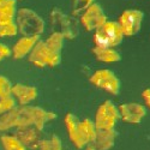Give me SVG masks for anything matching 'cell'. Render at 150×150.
<instances>
[{
	"instance_id": "1",
	"label": "cell",
	"mask_w": 150,
	"mask_h": 150,
	"mask_svg": "<svg viewBox=\"0 0 150 150\" xmlns=\"http://www.w3.org/2000/svg\"><path fill=\"white\" fill-rule=\"evenodd\" d=\"M64 36L60 33H53L46 41H39L31 49L29 61L37 67H53L61 60V48Z\"/></svg>"
},
{
	"instance_id": "2",
	"label": "cell",
	"mask_w": 150,
	"mask_h": 150,
	"mask_svg": "<svg viewBox=\"0 0 150 150\" xmlns=\"http://www.w3.org/2000/svg\"><path fill=\"white\" fill-rule=\"evenodd\" d=\"M65 125L70 139L78 149L85 148L95 136V124L89 119L79 120L76 115L69 113L65 117Z\"/></svg>"
},
{
	"instance_id": "3",
	"label": "cell",
	"mask_w": 150,
	"mask_h": 150,
	"mask_svg": "<svg viewBox=\"0 0 150 150\" xmlns=\"http://www.w3.org/2000/svg\"><path fill=\"white\" fill-rule=\"evenodd\" d=\"M55 118L57 115L53 112H47L39 107L22 106L17 108V127L34 125L40 130H43L45 124Z\"/></svg>"
},
{
	"instance_id": "4",
	"label": "cell",
	"mask_w": 150,
	"mask_h": 150,
	"mask_svg": "<svg viewBox=\"0 0 150 150\" xmlns=\"http://www.w3.org/2000/svg\"><path fill=\"white\" fill-rule=\"evenodd\" d=\"M16 24L18 31L25 37L40 36L45 30L43 19L30 8H19L17 12Z\"/></svg>"
},
{
	"instance_id": "5",
	"label": "cell",
	"mask_w": 150,
	"mask_h": 150,
	"mask_svg": "<svg viewBox=\"0 0 150 150\" xmlns=\"http://www.w3.org/2000/svg\"><path fill=\"white\" fill-rule=\"evenodd\" d=\"M119 110L115 105L107 100L96 110L95 114V127L101 130H112L115 127V122L119 118Z\"/></svg>"
},
{
	"instance_id": "6",
	"label": "cell",
	"mask_w": 150,
	"mask_h": 150,
	"mask_svg": "<svg viewBox=\"0 0 150 150\" xmlns=\"http://www.w3.org/2000/svg\"><path fill=\"white\" fill-rule=\"evenodd\" d=\"M51 22L52 27L55 29L54 33H60L64 39L72 40L78 35V28L74 21L57 7L51 12Z\"/></svg>"
},
{
	"instance_id": "7",
	"label": "cell",
	"mask_w": 150,
	"mask_h": 150,
	"mask_svg": "<svg viewBox=\"0 0 150 150\" xmlns=\"http://www.w3.org/2000/svg\"><path fill=\"white\" fill-rule=\"evenodd\" d=\"M90 82L100 89H103L112 95H117L120 90V81L110 70H98L90 77Z\"/></svg>"
},
{
	"instance_id": "8",
	"label": "cell",
	"mask_w": 150,
	"mask_h": 150,
	"mask_svg": "<svg viewBox=\"0 0 150 150\" xmlns=\"http://www.w3.org/2000/svg\"><path fill=\"white\" fill-rule=\"evenodd\" d=\"M144 13L139 10H126L119 18V25L122 30L124 36H133L139 31Z\"/></svg>"
},
{
	"instance_id": "9",
	"label": "cell",
	"mask_w": 150,
	"mask_h": 150,
	"mask_svg": "<svg viewBox=\"0 0 150 150\" xmlns=\"http://www.w3.org/2000/svg\"><path fill=\"white\" fill-rule=\"evenodd\" d=\"M82 24L88 31H95L101 28L107 22V17L105 15L101 6L97 4H91L82 15Z\"/></svg>"
},
{
	"instance_id": "10",
	"label": "cell",
	"mask_w": 150,
	"mask_h": 150,
	"mask_svg": "<svg viewBox=\"0 0 150 150\" xmlns=\"http://www.w3.org/2000/svg\"><path fill=\"white\" fill-rule=\"evenodd\" d=\"M15 136L27 149H39L42 142V130L34 126V125H27V126L18 127Z\"/></svg>"
},
{
	"instance_id": "11",
	"label": "cell",
	"mask_w": 150,
	"mask_h": 150,
	"mask_svg": "<svg viewBox=\"0 0 150 150\" xmlns=\"http://www.w3.org/2000/svg\"><path fill=\"white\" fill-rule=\"evenodd\" d=\"M115 130H101L96 129L95 136L91 142L85 146L86 150H109L115 143Z\"/></svg>"
},
{
	"instance_id": "12",
	"label": "cell",
	"mask_w": 150,
	"mask_h": 150,
	"mask_svg": "<svg viewBox=\"0 0 150 150\" xmlns=\"http://www.w3.org/2000/svg\"><path fill=\"white\" fill-rule=\"evenodd\" d=\"M119 115L127 124H139L146 114V109L139 103H122L118 108Z\"/></svg>"
},
{
	"instance_id": "13",
	"label": "cell",
	"mask_w": 150,
	"mask_h": 150,
	"mask_svg": "<svg viewBox=\"0 0 150 150\" xmlns=\"http://www.w3.org/2000/svg\"><path fill=\"white\" fill-rule=\"evenodd\" d=\"M97 30L108 40V42L110 43L112 47H115V46L120 45L122 39L125 37L118 22H109V21H107L103 25L101 28H98Z\"/></svg>"
},
{
	"instance_id": "14",
	"label": "cell",
	"mask_w": 150,
	"mask_h": 150,
	"mask_svg": "<svg viewBox=\"0 0 150 150\" xmlns=\"http://www.w3.org/2000/svg\"><path fill=\"white\" fill-rule=\"evenodd\" d=\"M11 94L18 100L19 105H22V106H27L29 102L34 101V100L37 97L36 88L29 86V85H24V84L13 85L11 89Z\"/></svg>"
},
{
	"instance_id": "15",
	"label": "cell",
	"mask_w": 150,
	"mask_h": 150,
	"mask_svg": "<svg viewBox=\"0 0 150 150\" xmlns=\"http://www.w3.org/2000/svg\"><path fill=\"white\" fill-rule=\"evenodd\" d=\"M39 37L40 36H33V37L23 36L22 39H19L13 47V51H12L13 58L15 59H22L25 55H28L31 52V49L35 47V45L39 42Z\"/></svg>"
},
{
	"instance_id": "16",
	"label": "cell",
	"mask_w": 150,
	"mask_h": 150,
	"mask_svg": "<svg viewBox=\"0 0 150 150\" xmlns=\"http://www.w3.org/2000/svg\"><path fill=\"white\" fill-rule=\"evenodd\" d=\"M93 54L95 55V58L102 62H117L121 59L120 54L113 48H97L94 47L93 48Z\"/></svg>"
},
{
	"instance_id": "17",
	"label": "cell",
	"mask_w": 150,
	"mask_h": 150,
	"mask_svg": "<svg viewBox=\"0 0 150 150\" xmlns=\"http://www.w3.org/2000/svg\"><path fill=\"white\" fill-rule=\"evenodd\" d=\"M18 33L17 24L13 21V17L0 15V37L15 36Z\"/></svg>"
},
{
	"instance_id": "18",
	"label": "cell",
	"mask_w": 150,
	"mask_h": 150,
	"mask_svg": "<svg viewBox=\"0 0 150 150\" xmlns=\"http://www.w3.org/2000/svg\"><path fill=\"white\" fill-rule=\"evenodd\" d=\"M12 127H17V108L13 107L12 109L5 112L0 115V131H6Z\"/></svg>"
},
{
	"instance_id": "19",
	"label": "cell",
	"mask_w": 150,
	"mask_h": 150,
	"mask_svg": "<svg viewBox=\"0 0 150 150\" xmlns=\"http://www.w3.org/2000/svg\"><path fill=\"white\" fill-rule=\"evenodd\" d=\"M1 143L5 150H27L16 136H1Z\"/></svg>"
},
{
	"instance_id": "20",
	"label": "cell",
	"mask_w": 150,
	"mask_h": 150,
	"mask_svg": "<svg viewBox=\"0 0 150 150\" xmlns=\"http://www.w3.org/2000/svg\"><path fill=\"white\" fill-rule=\"evenodd\" d=\"M61 141L58 136L53 134L49 139H42L39 150H61Z\"/></svg>"
},
{
	"instance_id": "21",
	"label": "cell",
	"mask_w": 150,
	"mask_h": 150,
	"mask_svg": "<svg viewBox=\"0 0 150 150\" xmlns=\"http://www.w3.org/2000/svg\"><path fill=\"white\" fill-rule=\"evenodd\" d=\"M16 13V0H0V15L13 17Z\"/></svg>"
},
{
	"instance_id": "22",
	"label": "cell",
	"mask_w": 150,
	"mask_h": 150,
	"mask_svg": "<svg viewBox=\"0 0 150 150\" xmlns=\"http://www.w3.org/2000/svg\"><path fill=\"white\" fill-rule=\"evenodd\" d=\"M15 98L12 97V95L6 96V97H1L0 98V115L4 114L5 112L10 110L15 107Z\"/></svg>"
},
{
	"instance_id": "23",
	"label": "cell",
	"mask_w": 150,
	"mask_h": 150,
	"mask_svg": "<svg viewBox=\"0 0 150 150\" xmlns=\"http://www.w3.org/2000/svg\"><path fill=\"white\" fill-rule=\"evenodd\" d=\"M91 4H94V0H73V15L85 11Z\"/></svg>"
},
{
	"instance_id": "24",
	"label": "cell",
	"mask_w": 150,
	"mask_h": 150,
	"mask_svg": "<svg viewBox=\"0 0 150 150\" xmlns=\"http://www.w3.org/2000/svg\"><path fill=\"white\" fill-rule=\"evenodd\" d=\"M11 89H12V86H11V83L8 82V79L0 76V98L12 95Z\"/></svg>"
},
{
	"instance_id": "25",
	"label": "cell",
	"mask_w": 150,
	"mask_h": 150,
	"mask_svg": "<svg viewBox=\"0 0 150 150\" xmlns=\"http://www.w3.org/2000/svg\"><path fill=\"white\" fill-rule=\"evenodd\" d=\"M11 54V51H10V48L3 43H0V61H1L3 59L10 57Z\"/></svg>"
},
{
	"instance_id": "26",
	"label": "cell",
	"mask_w": 150,
	"mask_h": 150,
	"mask_svg": "<svg viewBox=\"0 0 150 150\" xmlns=\"http://www.w3.org/2000/svg\"><path fill=\"white\" fill-rule=\"evenodd\" d=\"M142 97H143V100H144L145 105L150 108V89H145V90L142 93Z\"/></svg>"
}]
</instances>
